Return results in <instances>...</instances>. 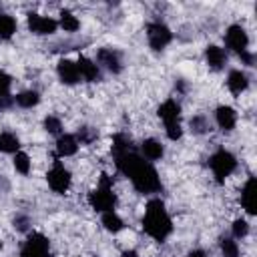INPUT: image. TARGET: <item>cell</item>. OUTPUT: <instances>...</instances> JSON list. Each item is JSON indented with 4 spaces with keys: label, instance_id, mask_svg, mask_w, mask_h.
Here are the masks:
<instances>
[{
    "label": "cell",
    "instance_id": "obj_1",
    "mask_svg": "<svg viewBox=\"0 0 257 257\" xmlns=\"http://www.w3.org/2000/svg\"><path fill=\"white\" fill-rule=\"evenodd\" d=\"M112 155L116 169L133 183V187L139 193H157L161 191V179L157 169L145 161V157L133 147L131 137L118 133L112 137Z\"/></svg>",
    "mask_w": 257,
    "mask_h": 257
},
{
    "label": "cell",
    "instance_id": "obj_2",
    "mask_svg": "<svg viewBox=\"0 0 257 257\" xmlns=\"http://www.w3.org/2000/svg\"><path fill=\"white\" fill-rule=\"evenodd\" d=\"M143 231L155 241H165L173 233V221L161 199H151L143 215Z\"/></svg>",
    "mask_w": 257,
    "mask_h": 257
},
{
    "label": "cell",
    "instance_id": "obj_3",
    "mask_svg": "<svg viewBox=\"0 0 257 257\" xmlns=\"http://www.w3.org/2000/svg\"><path fill=\"white\" fill-rule=\"evenodd\" d=\"M88 205L94 211H98V213L114 211V207H116V195L112 191V181H110L108 175H100L98 187L88 193Z\"/></svg>",
    "mask_w": 257,
    "mask_h": 257
},
{
    "label": "cell",
    "instance_id": "obj_4",
    "mask_svg": "<svg viewBox=\"0 0 257 257\" xmlns=\"http://www.w3.org/2000/svg\"><path fill=\"white\" fill-rule=\"evenodd\" d=\"M209 169H211L213 177L217 179V183H223L237 169V159H235V155L231 151L219 149L209 157Z\"/></svg>",
    "mask_w": 257,
    "mask_h": 257
},
{
    "label": "cell",
    "instance_id": "obj_5",
    "mask_svg": "<svg viewBox=\"0 0 257 257\" xmlns=\"http://www.w3.org/2000/svg\"><path fill=\"white\" fill-rule=\"evenodd\" d=\"M147 40H149V46L153 50H163V48H167L171 44L173 32L165 22L155 20V22L147 24Z\"/></svg>",
    "mask_w": 257,
    "mask_h": 257
},
{
    "label": "cell",
    "instance_id": "obj_6",
    "mask_svg": "<svg viewBox=\"0 0 257 257\" xmlns=\"http://www.w3.org/2000/svg\"><path fill=\"white\" fill-rule=\"evenodd\" d=\"M46 181H48V187H50L54 193L64 195V193L70 189L72 177H70V171H68L60 161H54V165H52L50 171L46 173Z\"/></svg>",
    "mask_w": 257,
    "mask_h": 257
},
{
    "label": "cell",
    "instance_id": "obj_7",
    "mask_svg": "<svg viewBox=\"0 0 257 257\" xmlns=\"http://www.w3.org/2000/svg\"><path fill=\"white\" fill-rule=\"evenodd\" d=\"M225 46L237 54L249 50V34L241 24H231L225 30Z\"/></svg>",
    "mask_w": 257,
    "mask_h": 257
},
{
    "label": "cell",
    "instance_id": "obj_8",
    "mask_svg": "<svg viewBox=\"0 0 257 257\" xmlns=\"http://www.w3.org/2000/svg\"><path fill=\"white\" fill-rule=\"evenodd\" d=\"M94 62L98 64V68H104L110 74H118L122 70V54L116 48H110V46L98 48Z\"/></svg>",
    "mask_w": 257,
    "mask_h": 257
},
{
    "label": "cell",
    "instance_id": "obj_9",
    "mask_svg": "<svg viewBox=\"0 0 257 257\" xmlns=\"http://www.w3.org/2000/svg\"><path fill=\"white\" fill-rule=\"evenodd\" d=\"M48 253H50L48 239L42 233H30L20 251V257H48Z\"/></svg>",
    "mask_w": 257,
    "mask_h": 257
},
{
    "label": "cell",
    "instance_id": "obj_10",
    "mask_svg": "<svg viewBox=\"0 0 257 257\" xmlns=\"http://www.w3.org/2000/svg\"><path fill=\"white\" fill-rule=\"evenodd\" d=\"M26 22H28V30L38 36H48L58 30V20H54L52 16H42V14L30 12Z\"/></svg>",
    "mask_w": 257,
    "mask_h": 257
},
{
    "label": "cell",
    "instance_id": "obj_11",
    "mask_svg": "<svg viewBox=\"0 0 257 257\" xmlns=\"http://www.w3.org/2000/svg\"><path fill=\"white\" fill-rule=\"evenodd\" d=\"M56 74L64 84H76L80 82V72L76 62H72L70 58H60L56 64Z\"/></svg>",
    "mask_w": 257,
    "mask_h": 257
},
{
    "label": "cell",
    "instance_id": "obj_12",
    "mask_svg": "<svg viewBox=\"0 0 257 257\" xmlns=\"http://www.w3.org/2000/svg\"><path fill=\"white\" fill-rule=\"evenodd\" d=\"M215 122H217V126H219L221 131H225V133L233 131L235 124H237V110H235L233 106H229V104L217 106V108H215Z\"/></svg>",
    "mask_w": 257,
    "mask_h": 257
},
{
    "label": "cell",
    "instance_id": "obj_13",
    "mask_svg": "<svg viewBox=\"0 0 257 257\" xmlns=\"http://www.w3.org/2000/svg\"><path fill=\"white\" fill-rule=\"evenodd\" d=\"M241 205L249 215L257 213V181L255 177H249L243 191H241Z\"/></svg>",
    "mask_w": 257,
    "mask_h": 257
},
{
    "label": "cell",
    "instance_id": "obj_14",
    "mask_svg": "<svg viewBox=\"0 0 257 257\" xmlns=\"http://www.w3.org/2000/svg\"><path fill=\"white\" fill-rule=\"evenodd\" d=\"M76 66H78V72H80V78L86 80V82H98L102 80V74H100V68L94 60L86 58V56H80L76 60Z\"/></svg>",
    "mask_w": 257,
    "mask_h": 257
},
{
    "label": "cell",
    "instance_id": "obj_15",
    "mask_svg": "<svg viewBox=\"0 0 257 257\" xmlns=\"http://www.w3.org/2000/svg\"><path fill=\"white\" fill-rule=\"evenodd\" d=\"M157 114L163 118V122H165V124L181 122V104H179L175 98H167V100L159 106Z\"/></svg>",
    "mask_w": 257,
    "mask_h": 257
},
{
    "label": "cell",
    "instance_id": "obj_16",
    "mask_svg": "<svg viewBox=\"0 0 257 257\" xmlns=\"http://www.w3.org/2000/svg\"><path fill=\"white\" fill-rule=\"evenodd\" d=\"M78 147H80L78 139H76L74 135H66V133H64V135H60V137L56 139V157H60V159L72 157V155H76Z\"/></svg>",
    "mask_w": 257,
    "mask_h": 257
},
{
    "label": "cell",
    "instance_id": "obj_17",
    "mask_svg": "<svg viewBox=\"0 0 257 257\" xmlns=\"http://www.w3.org/2000/svg\"><path fill=\"white\" fill-rule=\"evenodd\" d=\"M227 86H229V90H231L233 94L245 92V90L249 88V76H247V72H243V70H239V68L229 70V74H227Z\"/></svg>",
    "mask_w": 257,
    "mask_h": 257
},
{
    "label": "cell",
    "instance_id": "obj_18",
    "mask_svg": "<svg viewBox=\"0 0 257 257\" xmlns=\"http://www.w3.org/2000/svg\"><path fill=\"white\" fill-rule=\"evenodd\" d=\"M205 60H207V64L211 68L221 70L227 64V50L221 48V46H217V44H209L205 48Z\"/></svg>",
    "mask_w": 257,
    "mask_h": 257
},
{
    "label": "cell",
    "instance_id": "obj_19",
    "mask_svg": "<svg viewBox=\"0 0 257 257\" xmlns=\"http://www.w3.org/2000/svg\"><path fill=\"white\" fill-rule=\"evenodd\" d=\"M141 155L151 163V161H159V159H163V155H165V147L161 145V141H157V139H145L143 143H141Z\"/></svg>",
    "mask_w": 257,
    "mask_h": 257
},
{
    "label": "cell",
    "instance_id": "obj_20",
    "mask_svg": "<svg viewBox=\"0 0 257 257\" xmlns=\"http://www.w3.org/2000/svg\"><path fill=\"white\" fill-rule=\"evenodd\" d=\"M18 151H20V139L14 133H10V131L0 133V153L16 155Z\"/></svg>",
    "mask_w": 257,
    "mask_h": 257
},
{
    "label": "cell",
    "instance_id": "obj_21",
    "mask_svg": "<svg viewBox=\"0 0 257 257\" xmlns=\"http://www.w3.org/2000/svg\"><path fill=\"white\" fill-rule=\"evenodd\" d=\"M100 223L106 231L110 233H120L124 229V221L114 213V211H106V213H100Z\"/></svg>",
    "mask_w": 257,
    "mask_h": 257
},
{
    "label": "cell",
    "instance_id": "obj_22",
    "mask_svg": "<svg viewBox=\"0 0 257 257\" xmlns=\"http://www.w3.org/2000/svg\"><path fill=\"white\" fill-rule=\"evenodd\" d=\"M16 18L6 14V12H0V40H10L16 32Z\"/></svg>",
    "mask_w": 257,
    "mask_h": 257
},
{
    "label": "cell",
    "instance_id": "obj_23",
    "mask_svg": "<svg viewBox=\"0 0 257 257\" xmlns=\"http://www.w3.org/2000/svg\"><path fill=\"white\" fill-rule=\"evenodd\" d=\"M40 102V94H38V90H22V92H18L16 96H14V104H18V106H22V108H32V106H36Z\"/></svg>",
    "mask_w": 257,
    "mask_h": 257
},
{
    "label": "cell",
    "instance_id": "obj_24",
    "mask_svg": "<svg viewBox=\"0 0 257 257\" xmlns=\"http://www.w3.org/2000/svg\"><path fill=\"white\" fill-rule=\"evenodd\" d=\"M58 26H60L64 32H76V30L80 28V20H78L70 10H62V12H60Z\"/></svg>",
    "mask_w": 257,
    "mask_h": 257
},
{
    "label": "cell",
    "instance_id": "obj_25",
    "mask_svg": "<svg viewBox=\"0 0 257 257\" xmlns=\"http://www.w3.org/2000/svg\"><path fill=\"white\" fill-rule=\"evenodd\" d=\"M189 126H191L193 135H205V133L211 131V120L205 114H195V116H191Z\"/></svg>",
    "mask_w": 257,
    "mask_h": 257
},
{
    "label": "cell",
    "instance_id": "obj_26",
    "mask_svg": "<svg viewBox=\"0 0 257 257\" xmlns=\"http://www.w3.org/2000/svg\"><path fill=\"white\" fill-rule=\"evenodd\" d=\"M219 247H221V255L223 257H239L241 255V249H239V245H237V241L233 237H221Z\"/></svg>",
    "mask_w": 257,
    "mask_h": 257
},
{
    "label": "cell",
    "instance_id": "obj_27",
    "mask_svg": "<svg viewBox=\"0 0 257 257\" xmlns=\"http://www.w3.org/2000/svg\"><path fill=\"white\" fill-rule=\"evenodd\" d=\"M14 169H16V173H20V175H28V173H30L32 161H30V157H28L24 151H18V153L14 155Z\"/></svg>",
    "mask_w": 257,
    "mask_h": 257
},
{
    "label": "cell",
    "instance_id": "obj_28",
    "mask_svg": "<svg viewBox=\"0 0 257 257\" xmlns=\"http://www.w3.org/2000/svg\"><path fill=\"white\" fill-rule=\"evenodd\" d=\"M44 131L48 133V135H56V137H60L62 135V120L58 118V116H54V114H48V116H44Z\"/></svg>",
    "mask_w": 257,
    "mask_h": 257
},
{
    "label": "cell",
    "instance_id": "obj_29",
    "mask_svg": "<svg viewBox=\"0 0 257 257\" xmlns=\"http://www.w3.org/2000/svg\"><path fill=\"white\" fill-rule=\"evenodd\" d=\"M74 137L78 139L80 145H90V143H94V141L98 139V131L92 128V126H80Z\"/></svg>",
    "mask_w": 257,
    "mask_h": 257
},
{
    "label": "cell",
    "instance_id": "obj_30",
    "mask_svg": "<svg viewBox=\"0 0 257 257\" xmlns=\"http://www.w3.org/2000/svg\"><path fill=\"white\" fill-rule=\"evenodd\" d=\"M231 231H233V239H245L249 235V223L245 219H235Z\"/></svg>",
    "mask_w": 257,
    "mask_h": 257
},
{
    "label": "cell",
    "instance_id": "obj_31",
    "mask_svg": "<svg viewBox=\"0 0 257 257\" xmlns=\"http://www.w3.org/2000/svg\"><path fill=\"white\" fill-rule=\"evenodd\" d=\"M12 225H14V229H16V231H20V233H28V231H30L32 221H30V217H28V215L18 213V215H14V219H12Z\"/></svg>",
    "mask_w": 257,
    "mask_h": 257
},
{
    "label": "cell",
    "instance_id": "obj_32",
    "mask_svg": "<svg viewBox=\"0 0 257 257\" xmlns=\"http://www.w3.org/2000/svg\"><path fill=\"white\" fill-rule=\"evenodd\" d=\"M165 133H167L169 141H179L183 137V126H181V122H171V124H165Z\"/></svg>",
    "mask_w": 257,
    "mask_h": 257
},
{
    "label": "cell",
    "instance_id": "obj_33",
    "mask_svg": "<svg viewBox=\"0 0 257 257\" xmlns=\"http://www.w3.org/2000/svg\"><path fill=\"white\" fill-rule=\"evenodd\" d=\"M10 86H12V76L4 70H0V96L2 94H10Z\"/></svg>",
    "mask_w": 257,
    "mask_h": 257
},
{
    "label": "cell",
    "instance_id": "obj_34",
    "mask_svg": "<svg viewBox=\"0 0 257 257\" xmlns=\"http://www.w3.org/2000/svg\"><path fill=\"white\" fill-rule=\"evenodd\" d=\"M239 58H241V62H243V64H247V66H253V64H255V54H253L251 50L241 52V54H239Z\"/></svg>",
    "mask_w": 257,
    "mask_h": 257
},
{
    "label": "cell",
    "instance_id": "obj_35",
    "mask_svg": "<svg viewBox=\"0 0 257 257\" xmlns=\"http://www.w3.org/2000/svg\"><path fill=\"white\" fill-rule=\"evenodd\" d=\"M14 104V96L12 94H2L0 96V108H10Z\"/></svg>",
    "mask_w": 257,
    "mask_h": 257
},
{
    "label": "cell",
    "instance_id": "obj_36",
    "mask_svg": "<svg viewBox=\"0 0 257 257\" xmlns=\"http://www.w3.org/2000/svg\"><path fill=\"white\" fill-rule=\"evenodd\" d=\"M187 257H207V253L203 249H193V251L187 253Z\"/></svg>",
    "mask_w": 257,
    "mask_h": 257
},
{
    "label": "cell",
    "instance_id": "obj_37",
    "mask_svg": "<svg viewBox=\"0 0 257 257\" xmlns=\"http://www.w3.org/2000/svg\"><path fill=\"white\" fill-rule=\"evenodd\" d=\"M122 257H139V255H137V251L128 249V251H124V253H122Z\"/></svg>",
    "mask_w": 257,
    "mask_h": 257
}]
</instances>
